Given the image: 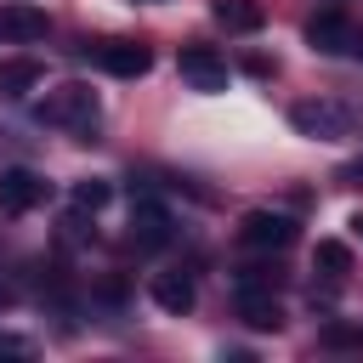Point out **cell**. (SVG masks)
<instances>
[{"label":"cell","mask_w":363,"mask_h":363,"mask_svg":"<svg viewBox=\"0 0 363 363\" xmlns=\"http://www.w3.org/2000/svg\"><path fill=\"white\" fill-rule=\"evenodd\" d=\"M289 125H295L301 136H312V142H346V136H352V113H346L340 102H329V96L295 102V108H289Z\"/></svg>","instance_id":"cell-2"},{"label":"cell","mask_w":363,"mask_h":363,"mask_svg":"<svg viewBox=\"0 0 363 363\" xmlns=\"http://www.w3.org/2000/svg\"><path fill=\"white\" fill-rule=\"evenodd\" d=\"M352 23L346 17H335V11H323V17H312L306 23V40H312V51H329V57H346L352 51Z\"/></svg>","instance_id":"cell-10"},{"label":"cell","mask_w":363,"mask_h":363,"mask_svg":"<svg viewBox=\"0 0 363 363\" xmlns=\"http://www.w3.org/2000/svg\"><path fill=\"white\" fill-rule=\"evenodd\" d=\"M238 238H244L250 250H284V244H295V221L278 216V210H250V216L238 221Z\"/></svg>","instance_id":"cell-6"},{"label":"cell","mask_w":363,"mask_h":363,"mask_svg":"<svg viewBox=\"0 0 363 363\" xmlns=\"http://www.w3.org/2000/svg\"><path fill=\"white\" fill-rule=\"evenodd\" d=\"M40 79H45V68L34 57H6L0 62V96H28Z\"/></svg>","instance_id":"cell-12"},{"label":"cell","mask_w":363,"mask_h":363,"mask_svg":"<svg viewBox=\"0 0 363 363\" xmlns=\"http://www.w3.org/2000/svg\"><path fill=\"white\" fill-rule=\"evenodd\" d=\"M176 68H182V79H187L193 91H204V96L227 91V62H221L210 45H187V51L176 57Z\"/></svg>","instance_id":"cell-4"},{"label":"cell","mask_w":363,"mask_h":363,"mask_svg":"<svg viewBox=\"0 0 363 363\" xmlns=\"http://www.w3.org/2000/svg\"><path fill=\"white\" fill-rule=\"evenodd\" d=\"M45 199H51V182H45L40 170H23V164L0 170V216H28V210L45 204Z\"/></svg>","instance_id":"cell-3"},{"label":"cell","mask_w":363,"mask_h":363,"mask_svg":"<svg viewBox=\"0 0 363 363\" xmlns=\"http://www.w3.org/2000/svg\"><path fill=\"white\" fill-rule=\"evenodd\" d=\"M96 113H102V102H96L91 85H57V91L40 102V119L57 125V130H91Z\"/></svg>","instance_id":"cell-1"},{"label":"cell","mask_w":363,"mask_h":363,"mask_svg":"<svg viewBox=\"0 0 363 363\" xmlns=\"http://www.w3.org/2000/svg\"><path fill=\"white\" fill-rule=\"evenodd\" d=\"M216 23L227 34H255L261 28V6L255 0H216Z\"/></svg>","instance_id":"cell-13"},{"label":"cell","mask_w":363,"mask_h":363,"mask_svg":"<svg viewBox=\"0 0 363 363\" xmlns=\"http://www.w3.org/2000/svg\"><path fill=\"white\" fill-rule=\"evenodd\" d=\"M346 57H357V62H363V34H352V51H346Z\"/></svg>","instance_id":"cell-17"},{"label":"cell","mask_w":363,"mask_h":363,"mask_svg":"<svg viewBox=\"0 0 363 363\" xmlns=\"http://www.w3.org/2000/svg\"><path fill=\"white\" fill-rule=\"evenodd\" d=\"M0 357H34V346L17 340V335H0Z\"/></svg>","instance_id":"cell-16"},{"label":"cell","mask_w":363,"mask_h":363,"mask_svg":"<svg viewBox=\"0 0 363 363\" xmlns=\"http://www.w3.org/2000/svg\"><path fill=\"white\" fill-rule=\"evenodd\" d=\"M170 233H176V221H170V210H164L159 199H136V204H130V244H142V250H164Z\"/></svg>","instance_id":"cell-5"},{"label":"cell","mask_w":363,"mask_h":363,"mask_svg":"<svg viewBox=\"0 0 363 363\" xmlns=\"http://www.w3.org/2000/svg\"><path fill=\"white\" fill-rule=\"evenodd\" d=\"M352 233H357V238H363V210H357V216H352Z\"/></svg>","instance_id":"cell-18"},{"label":"cell","mask_w":363,"mask_h":363,"mask_svg":"<svg viewBox=\"0 0 363 363\" xmlns=\"http://www.w3.org/2000/svg\"><path fill=\"white\" fill-rule=\"evenodd\" d=\"M238 318L250 329H278L284 323V306H278L272 284H238Z\"/></svg>","instance_id":"cell-8"},{"label":"cell","mask_w":363,"mask_h":363,"mask_svg":"<svg viewBox=\"0 0 363 363\" xmlns=\"http://www.w3.org/2000/svg\"><path fill=\"white\" fill-rule=\"evenodd\" d=\"M91 57H96V68H108V74H119V79H142V74L153 68V51L136 45V40H108V45H96Z\"/></svg>","instance_id":"cell-7"},{"label":"cell","mask_w":363,"mask_h":363,"mask_svg":"<svg viewBox=\"0 0 363 363\" xmlns=\"http://www.w3.org/2000/svg\"><path fill=\"white\" fill-rule=\"evenodd\" d=\"M45 28L51 23H45L40 6H23V0L17 6H0V40L6 45H34V40H45Z\"/></svg>","instance_id":"cell-9"},{"label":"cell","mask_w":363,"mask_h":363,"mask_svg":"<svg viewBox=\"0 0 363 363\" xmlns=\"http://www.w3.org/2000/svg\"><path fill=\"white\" fill-rule=\"evenodd\" d=\"M108 193H113V187H108V182H96V176H91V182H74V204H79V210H102V204H108Z\"/></svg>","instance_id":"cell-15"},{"label":"cell","mask_w":363,"mask_h":363,"mask_svg":"<svg viewBox=\"0 0 363 363\" xmlns=\"http://www.w3.org/2000/svg\"><path fill=\"white\" fill-rule=\"evenodd\" d=\"M312 267H318L323 278H346V272H352V250H346L340 238H323V244L312 250Z\"/></svg>","instance_id":"cell-14"},{"label":"cell","mask_w":363,"mask_h":363,"mask_svg":"<svg viewBox=\"0 0 363 363\" xmlns=\"http://www.w3.org/2000/svg\"><path fill=\"white\" fill-rule=\"evenodd\" d=\"M153 301L164 306V312H193V301H199V289H193V272H159L153 278Z\"/></svg>","instance_id":"cell-11"}]
</instances>
